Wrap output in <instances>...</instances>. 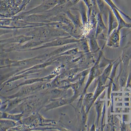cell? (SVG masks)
<instances>
[{
	"label": "cell",
	"instance_id": "1",
	"mask_svg": "<svg viewBox=\"0 0 131 131\" xmlns=\"http://www.w3.org/2000/svg\"><path fill=\"white\" fill-rule=\"evenodd\" d=\"M120 31H118L117 29H115L106 37V46L113 48H118L120 47Z\"/></svg>",
	"mask_w": 131,
	"mask_h": 131
},
{
	"label": "cell",
	"instance_id": "2",
	"mask_svg": "<svg viewBox=\"0 0 131 131\" xmlns=\"http://www.w3.org/2000/svg\"><path fill=\"white\" fill-rule=\"evenodd\" d=\"M118 23L113 10L111 9L108 13V29L107 37L115 29L117 28Z\"/></svg>",
	"mask_w": 131,
	"mask_h": 131
},
{
	"label": "cell",
	"instance_id": "3",
	"mask_svg": "<svg viewBox=\"0 0 131 131\" xmlns=\"http://www.w3.org/2000/svg\"><path fill=\"white\" fill-rule=\"evenodd\" d=\"M114 13L117 19L118 23L117 30L119 31H120L121 29L124 28H131V24L127 23L125 21L122 16L121 14L116 9L114 8H111Z\"/></svg>",
	"mask_w": 131,
	"mask_h": 131
},
{
	"label": "cell",
	"instance_id": "4",
	"mask_svg": "<svg viewBox=\"0 0 131 131\" xmlns=\"http://www.w3.org/2000/svg\"><path fill=\"white\" fill-rule=\"evenodd\" d=\"M97 23L95 30V36L97 38L98 36L102 33L104 30L107 29L103 20L102 14L99 13L97 15Z\"/></svg>",
	"mask_w": 131,
	"mask_h": 131
},
{
	"label": "cell",
	"instance_id": "5",
	"mask_svg": "<svg viewBox=\"0 0 131 131\" xmlns=\"http://www.w3.org/2000/svg\"><path fill=\"white\" fill-rule=\"evenodd\" d=\"M89 45L90 52H95L100 50V47L98 45L96 37H92L89 38Z\"/></svg>",
	"mask_w": 131,
	"mask_h": 131
},
{
	"label": "cell",
	"instance_id": "6",
	"mask_svg": "<svg viewBox=\"0 0 131 131\" xmlns=\"http://www.w3.org/2000/svg\"><path fill=\"white\" fill-rule=\"evenodd\" d=\"M81 49L82 52H90L89 41L87 38H81L79 42Z\"/></svg>",
	"mask_w": 131,
	"mask_h": 131
},
{
	"label": "cell",
	"instance_id": "7",
	"mask_svg": "<svg viewBox=\"0 0 131 131\" xmlns=\"http://www.w3.org/2000/svg\"><path fill=\"white\" fill-rule=\"evenodd\" d=\"M104 1H105V2L107 3V4H108V5L111 8H115V9H116L119 12V13H120V14H121V15H122L123 16H124L126 18L131 21V19L130 18H129V17H128L127 15H126L123 12L122 10H120V9L114 4V3H113L112 0H104Z\"/></svg>",
	"mask_w": 131,
	"mask_h": 131
},
{
	"label": "cell",
	"instance_id": "8",
	"mask_svg": "<svg viewBox=\"0 0 131 131\" xmlns=\"http://www.w3.org/2000/svg\"><path fill=\"white\" fill-rule=\"evenodd\" d=\"M97 3L99 12L102 14L105 10V4L103 0H97Z\"/></svg>",
	"mask_w": 131,
	"mask_h": 131
}]
</instances>
